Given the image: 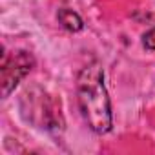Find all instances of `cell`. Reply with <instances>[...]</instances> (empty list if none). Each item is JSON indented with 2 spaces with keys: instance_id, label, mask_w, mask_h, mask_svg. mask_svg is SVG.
<instances>
[{
  "instance_id": "cell-1",
  "label": "cell",
  "mask_w": 155,
  "mask_h": 155,
  "mask_svg": "<svg viewBox=\"0 0 155 155\" xmlns=\"http://www.w3.org/2000/svg\"><path fill=\"white\" fill-rule=\"evenodd\" d=\"M77 99L84 122L95 133H106L111 128V106L104 86L102 68L93 62L82 68L77 79Z\"/></svg>"
},
{
  "instance_id": "cell-3",
  "label": "cell",
  "mask_w": 155,
  "mask_h": 155,
  "mask_svg": "<svg viewBox=\"0 0 155 155\" xmlns=\"http://www.w3.org/2000/svg\"><path fill=\"white\" fill-rule=\"evenodd\" d=\"M58 22H60V26L64 28V29H68V31H71V33H77V31H81L82 29V18L77 15L75 11H71V9H60L58 11Z\"/></svg>"
},
{
  "instance_id": "cell-4",
  "label": "cell",
  "mask_w": 155,
  "mask_h": 155,
  "mask_svg": "<svg viewBox=\"0 0 155 155\" xmlns=\"http://www.w3.org/2000/svg\"><path fill=\"white\" fill-rule=\"evenodd\" d=\"M142 44H144L148 49L155 51V28L150 29L148 33H144V37H142Z\"/></svg>"
},
{
  "instance_id": "cell-2",
  "label": "cell",
  "mask_w": 155,
  "mask_h": 155,
  "mask_svg": "<svg viewBox=\"0 0 155 155\" xmlns=\"http://www.w3.org/2000/svg\"><path fill=\"white\" fill-rule=\"evenodd\" d=\"M35 58L28 51H17L2 58V95L8 97L15 86L33 69Z\"/></svg>"
}]
</instances>
